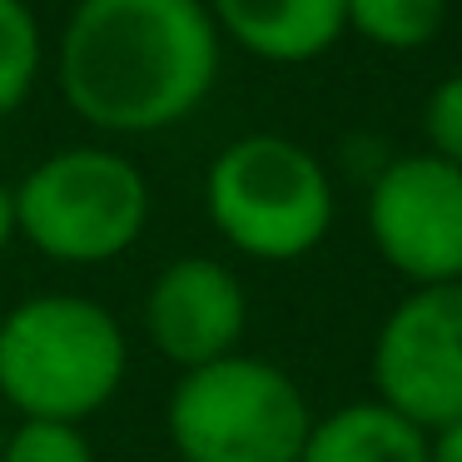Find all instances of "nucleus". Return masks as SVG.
I'll return each instance as SVG.
<instances>
[{"instance_id":"obj_1","label":"nucleus","mask_w":462,"mask_h":462,"mask_svg":"<svg viewBox=\"0 0 462 462\" xmlns=\"http://www.w3.org/2000/svg\"><path fill=\"white\" fill-rule=\"evenodd\" d=\"M219 55L224 35L204 0H75L55 80L90 130L160 134L209 100Z\"/></svg>"},{"instance_id":"obj_2","label":"nucleus","mask_w":462,"mask_h":462,"mask_svg":"<svg viewBox=\"0 0 462 462\" xmlns=\"http://www.w3.org/2000/svg\"><path fill=\"white\" fill-rule=\"evenodd\" d=\"M130 338L85 293H31L0 313V402L15 418L85 422L125 388Z\"/></svg>"},{"instance_id":"obj_3","label":"nucleus","mask_w":462,"mask_h":462,"mask_svg":"<svg viewBox=\"0 0 462 462\" xmlns=\"http://www.w3.org/2000/svg\"><path fill=\"white\" fill-rule=\"evenodd\" d=\"M204 214L234 254L299 263L328 239L338 199L309 144L289 134H239L204 170Z\"/></svg>"},{"instance_id":"obj_4","label":"nucleus","mask_w":462,"mask_h":462,"mask_svg":"<svg viewBox=\"0 0 462 462\" xmlns=\"http://www.w3.org/2000/svg\"><path fill=\"white\" fill-rule=\"evenodd\" d=\"M11 189L21 239L65 269L115 263L150 229V180L130 154L105 144H65Z\"/></svg>"},{"instance_id":"obj_5","label":"nucleus","mask_w":462,"mask_h":462,"mask_svg":"<svg viewBox=\"0 0 462 462\" xmlns=\"http://www.w3.org/2000/svg\"><path fill=\"white\" fill-rule=\"evenodd\" d=\"M313 408L289 368L259 353L180 373L164 402V432L180 462H299Z\"/></svg>"},{"instance_id":"obj_6","label":"nucleus","mask_w":462,"mask_h":462,"mask_svg":"<svg viewBox=\"0 0 462 462\" xmlns=\"http://www.w3.org/2000/svg\"><path fill=\"white\" fill-rule=\"evenodd\" d=\"M373 398L438 432L462 418V279L408 289L373 333Z\"/></svg>"},{"instance_id":"obj_7","label":"nucleus","mask_w":462,"mask_h":462,"mask_svg":"<svg viewBox=\"0 0 462 462\" xmlns=\"http://www.w3.org/2000/svg\"><path fill=\"white\" fill-rule=\"evenodd\" d=\"M368 239L412 289L462 279V170L438 154H398L368 184Z\"/></svg>"},{"instance_id":"obj_8","label":"nucleus","mask_w":462,"mask_h":462,"mask_svg":"<svg viewBox=\"0 0 462 462\" xmlns=\"http://www.w3.org/2000/svg\"><path fill=\"white\" fill-rule=\"evenodd\" d=\"M140 319L150 348L180 373H189L244 348L249 293L229 263L209 254H184L150 279Z\"/></svg>"},{"instance_id":"obj_9","label":"nucleus","mask_w":462,"mask_h":462,"mask_svg":"<svg viewBox=\"0 0 462 462\" xmlns=\"http://www.w3.org/2000/svg\"><path fill=\"white\" fill-rule=\"evenodd\" d=\"M224 41L263 65H309L348 35L343 0H204Z\"/></svg>"},{"instance_id":"obj_10","label":"nucleus","mask_w":462,"mask_h":462,"mask_svg":"<svg viewBox=\"0 0 462 462\" xmlns=\"http://www.w3.org/2000/svg\"><path fill=\"white\" fill-rule=\"evenodd\" d=\"M299 462H428V432L378 398L313 412Z\"/></svg>"},{"instance_id":"obj_11","label":"nucleus","mask_w":462,"mask_h":462,"mask_svg":"<svg viewBox=\"0 0 462 462\" xmlns=\"http://www.w3.org/2000/svg\"><path fill=\"white\" fill-rule=\"evenodd\" d=\"M343 21L378 51H422L448 25V0H343Z\"/></svg>"},{"instance_id":"obj_12","label":"nucleus","mask_w":462,"mask_h":462,"mask_svg":"<svg viewBox=\"0 0 462 462\" xmlns=\"http://www.w3.org/2000/svg\"><path fill=\"white\" fill-rule=\"evenodd\" d=\"M41 21L25 0H0V120L31 100L41 80Z\"/></svg>"},{"instance_id":"obj_13","label":"nucleus","mask_w":462,"mask_h":462,"mask_svg":"<svg viewBox=\"0 0 462 462\" xmlns=\"http://www.w3.org/2000/svg\"><path fill=\"white\" fill-rule=\"evenodd\" d=\"M0 462H95V448L85 422L15 418L11 432H0Z\"/></svg>"},{"instance_id":"obj_14","label":"nucleus","mask_w":462,"mask_h":462,"mask_svg":"<svg viewBox=\"0 0 462 462\" xmlns=\"http://www.w3.org/2000/svg\"><path fill=\"white\" fill-rule=\"evenodd\" d=\"M422 140H428V154L462 170V70L428 90V100H422Z\"/></svg>"},{"instance_id":"obj_15","label":"nucleus","mask_w":462,"mask_h":462,"mask_svg":"<svg viewBox=\"0 0 462 462\" xmlns=\"http://www.w3.org/2000/svg\"><path fill=\"white\" fill-rule=\"evenodd\" d=\"M428 462H462V418L428 432Z\"/></svg>"},{"instance_id":"obj_16","label":"nucleus","mask_w":462,"mask_h":462,"mask_svg":"<svg viewBox=\"0 0 462 462\" xmlns=\"http://www.w3.org/2000/svg\"><path fill=\"white\" fill-rule=\"evenodd\" d=\"M15 239H21V229H15V189L0 184V254L11 249Z\"/></svg>"}]
</instances>
